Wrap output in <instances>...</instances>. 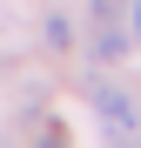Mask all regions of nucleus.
<instances>
[{
	"label": "nucleus",
	"mask_w": 141,
	"mask_h": 148,
	"mask_svg": "<svg viewBox=\"0 0 141 148\" xmlns=\"http://www.w3.org/2000/svg\"><path fill=\"white\" fill-rule=\"evenodd\" d=\"M94 114H101V128H108V135H134V101H128V94L94 88Z\"/></svg>",
	"instance_id": "obj_1"
},
{
	"label": "nucleus",
	"mask_w": 141,
	"mask_h": 148,
	"mask_svg": "<svg viewBox=\"0 0 141 148\" xmlns=\"http://www.w3.org/2000/svg\"><path fill=\"white\" fill-rule=\"evenodd\" d=\"M121 47H128V34H114V27H108L101 40H94V54H101V61H114V54H121Z\"/></svg>",
	"instance_id": "obj_2"
},
{
	"label": "nucleus",
	"mask_w": 141,
	"mask_h": 148,
	"mask_svg": "<svg viewBox=\"0 0 141 148\" xmlns=\"http://www.w3.org/2000/svg\"><path fill=\"white\" fill-rule=\"evenodd\" d=\"M108 14H121V0H94V20H108Z\"/></svg>",
	"instance_id": "obj_3"
},
{
	"label": "nucleus",
	"mask_w": 141,
	"mask_h": 148,
	"mask_svg": "<svg viewBox=\"0 0 141 148\" xmlns=\"http://www.w3.org/2000/svg\"><path fill=\"white\" fill-rule=\"evenodd\" d=\"M134 40H141V0H134Z\"/></svg>",
	"instance_id": "obj_4"
},
{
	"label": "nucleus",
	"mask_w": 141,
	"mask_h": 148,
	"mask_svg": "<svg viewBox=\"0 0 141 148\" xmlns=\"http://www.w3.org/2000/svg\"><path fill=\"white\" fill-rule=\"evenodd\" d=\"M134 135H141V121H134Z\"/></svg>",
	"instance_id": "obj_5"
}]
</instances>
